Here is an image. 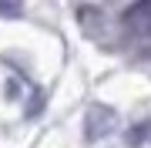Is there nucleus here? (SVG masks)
Segmentation results:
<instances>
[{
  "instance_id": "obj_3",
  "label": "nucleus",
  "mask_w": 151,
  "mask_h": 148,
  "mask_svg": "<svg viewBox=\"0 0 151 148\" xmlns=\"http://www.w3.org/2000/svg\"><path fill=\"white\" fill-rule=\"evenodd\" d=\"M124 142L131 148H141L151 142V121H134V125H128V131H124Z\"/></svg>"
},
{
  "instance_id": "obj_1",
  "label": "nucleus",
  "mask_w": 151,
  "mask_h": 148,
  "mask_svg": "<svg viewBox=\"0 0 151 148\" xmlns=\"http://www.w3.org/2000/svg\"><path fill=\"white\" fill-rule=\"evenodd\" d=\"M121 24L138 37H151V0H134L121 14Z\"/></svg>"
},
{
  "instance_id": "obj_4",
  "label": "nucleus",
  "mask_w": 151,
  "mask_h": 148,
  "mask_svg": "<svg viewBox=\"0 0 151 148\" xmlns=\"http://www.w3.org/2000/svg\"><path fill=\"white\" fill-rule=\"evenodd\" d=\"M20 4H24V0H0V17H14V14H20Z\"/></svg>"
},
{
  "instance_id": "obj_2",
  "label": "nucleus",
  "mask_w": 151,
  "mask_h": 148,
  "mask_svg": "<svg viewBox=\"0 0 151 148\" xmlns=\"http://www.w3.org/2000/svg\"><path fill=\"white\" fill-rule=\"evenodd\" d=\"M114 128V111L104 108V104H94L91 111H87V128H84V138L87 142H97V138L111 135Z\"/></svg>"
}]
</instances>
